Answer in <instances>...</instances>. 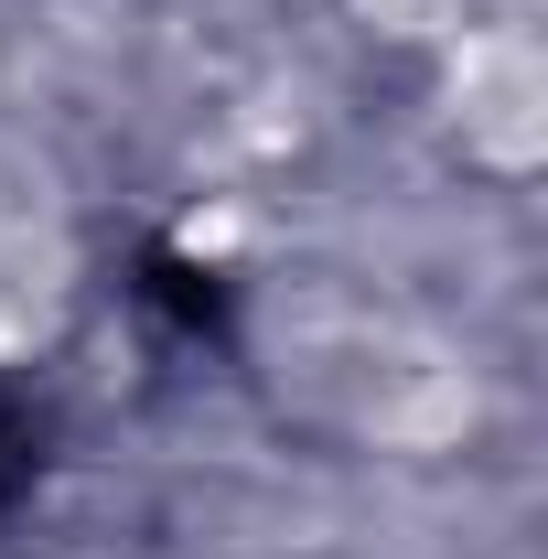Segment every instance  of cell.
I'll return each instance as SVG.
<instances>
[{"mask_svg": "<svg viewBox=\"0 0 548 559\" xmlns=\"http://www.w3.org/2000/svg\"><path fill=\"white\" fill-rule=\"evenodd\" d=\"M452 119L474 140L495 173H538L548 151V66L527 33H505V22H484L463 33V55H452Z\"/></svg>", "mask_w": 548, "mask_h": 559, "instance_id": "cell-1", "label": "cell"}]
</instances>
